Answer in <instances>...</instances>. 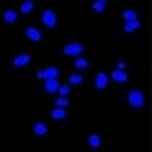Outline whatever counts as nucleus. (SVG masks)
<instances>
[{
	"instance_id": "obj_7",
	"label": "nucleus",
	"mask_w": 152,
	"mask_h": 152,
	"mask_svg": "<svg viewBox=\"0 0 152 152\" xmlns=\"http://www.w3.org/2000/svg\"><path fill=\"white\" fill-rule=\"evenodd\" d=\"M26 35H28V39H29V40H33V42H39V40L42 39V35H40V31H39L37 28H28V31H26Z\"/></svg>"
},
{
	"instance_id": "obj_4",
	"label": "nucleus",
	"mask_w": 152,
	"mask_h": 152,
	"mask_svg": "<svg viewBox=\"0 0 152 152\" xmlns=\"http://www.w3.org/2000/svg\"><path fill=\"white\" fill-rule=\"evenodd\" d=\"M106 84H108V75L106 73H97V77H95V88L97 90H103L106 88Z\"/></svg>"
},
{
	"instance_id": "obj_11",
	"label": "nucleus",
	"mask_w": 152,
	"mask_h": 152,
	"mask_svg": "<svg viewBox=\"0 0 152 152\" xmlns=\"http://www.w3.org/2000/svg\"><path fill=\"white\" fill-rule=\"evenodd\" d=\"M139 28V20H132V22H125L123 29L126 31V33H130V31H136Z\"/></svg>"
},
{
	"instance_id": "obj_13",
	"label": "nucleus",
	"mask_w": 152,
	"mask_h": 152,
	"mask_svg": "<svg viewBox=\"0 0 152 152\" xmlns=\"http://www.w3.org/2000/svg\"><path fill=\"white\" fill-rule=\"evenodd\" d=\"M123 18L126 20V22H132V20H137V17H136V11H132V9H126V11H123Z\"/></svg>"
},
{
	"instance_id": "obj_2",
	"label": "nucleus",
	"mask_w": 152,
	"mask_h": 152,
	"mask_svg": "<svg viewBox=\"0 0 152 152\" xmlns=\"http://www.w3.org/2000/svg\"><path fill=\"white\" fill-rule=\"evenodd\" d=\"M62 53L64 55H79V53H83V46L79 42H70L62 48Z\"/></svg>"
},
{
	"instance_id": "obj_3",
	"label": "nucleus",
	"mask_w": 152,
	"mask_h": 152,
	"mask_svg": "<svg viewBox=\"0 0 152 152\" xmlns=\"http://www.w3.org/2000/svg\"><path fill=\"white\" fill-rule=\"evenodd\" d=\"M42 22H44V26H48V28H55V24H57L55 13L50 11V9H46V11L42 13Z\"/></svg>"
},
{
	"instance_id": "obj_21",
	"label": "nucleus",
	"mask_w": 152,
	"mask_h": 152,
	"mask_svg": "<svg viewBox=\"0 0 152 152\" xmlns=\"http://www.w3.org/2000/svg\"><path fill=\"white\" fill-rule=\"evenodd\" d=\"M59 94H61V97H66V95L70 94V88H68V86H61V88H59Z\"/></svg>"
},
{
	"instance_id": "obj_12",
	"label": "nucleus",
	"mask_w": 152,
	"mask_h": 152,
	"mask_svg": "<svg viewBox=\"0 0 152 152\" xmlns=\"http://www.w3.org/2000/svg\"><path fill=\"white\" fill-rule=\"evenodd\" d=\"M4 20H6V22H9V24L17 22V13L9 9V11H6V13H4Z\"/></svg>"
},
{
	"instance_id": "obj_23",
	"label": "nucleus",
	"mask_w": 152,
	"mask_h": 152,
	"mask_svg": "<svg viewBox=\"0 0 152 152\" xmlns=\"http://www.w3.org/2000/svg\"><path fill=\"white\" fill-rule=\"evenodd\" d=\"M37 77H39V79H44V70H39V72H37Z\"/></svg>"
},
{
	"instance_id": "obj_17",
	"label": "nucleus",
	"mask_w": 152,
	"mask_h": 152,
	"mask_svg": "<svg viewBox=\"0 0 152 152\" xmlns=\"http://www.w3.org/2000/svg\"><path fill=\"white\" fill-rule=\"evenodd\" d=\"M33 6H35V4L31 2V0H28V2H24L22 6H20V11H22L24 15H28V13L31 11V9H33Z\"/></svg>"
},
{
	"instance_id": "obj_5",
	"label": "nucleus",
	"mask_w": 152,
	"mask_h": 152,
	"mask_svg": "<svg viewBox=\"0 0 152 152\" xmlns=\"http://www.w3.org/2000/svg\"><path fill=\"white\" fill-rule=\"evenodd\" d=\"M110 77H112L115 83H126V81H128V75H126L123 70H114Z\"/></svg>"
},
{
	"instance_id": "obj_1",
	"label": "nucleus",
	"mask_w": 152,
	"mask_h": 152,
	"mask_svg": "<svg viewBox=\"0 0 152 152\" xmlns=\"http://www.w3.org/2000/svg\"><path fill=\"white\" fill-rule=\"evenodd\" d=\"M126 99H128V104L132 108H136V110H139V108L145 104V95L141 94L139 90H130Z\"/></svg>"
},
{
	"instance_id": "obj_15",
	"label": "nucleus",
	"mask_w": 152,
	"mask_h": 152,
	"mask_svg": "<svg viewBox=\"0 0 152 152\" xmlns=\"http://www.w3.org/2000/svg\"><path fill=\"white\" fill-rule=\"evenodd\" d=\"M51 117L59 121V119H64V117H66V112H64L62 108H55V110H51Z\"/></svg>"
},
{
	"instance_id": "obj_14",
	"label": "nucleus",
	"mask_w": 152,
	"mask_h": 152,
	"mask_svg": "<svg viewBox=\"0 0 152 152\" xmlns=\"http://www.w3.org/2000/svg\"><path fill=\"white\" fill-rule=\"evenodd\" d=\"M88 145L94 147V148H95V147H99V145H101V137L97 136V134H92V136L88 137Z\"/></svg>"
},
{
	"instance_id": "obj_18",
	"label": "nucleus",
	"mask_w": 152,
	"mask_h": 152,
	"mask_svg": "<svg viewBox=\"0 0 152 152\" xmlns=\"http://www.w3.org/2000/svg\"><path fill=\"white\" fill-rule=\"evenodd\" d=\"M83 75H70V84H83Z\"/></svg>"
},
{
	"instance_id": "obj_10",
	"label": "nucleus",
	"mask_w": 152,
	"mask_h": 152,
	"mask_svg": "<svg viewBox=\"0 0 152 152\" xmlns=\"http://www.w3.org/2000/svg\"><path fill=\"white\" fill-rule=\"evenodd\" d=\"M57 77H59V68L50 66L44 70V79H57Z\"/></svg>"
},
{
	"instance_id": "obj_22",
	"label": "nucleus",
	"mask_w": 152,
	"mask_h": 152,
	"mask_svg": "<svg viewBox=\"0 0 152 152\" xmlns=\"http://www.w3.org/2000/svg\"><path fill=\"white\" fill-rule=\"evenodd\" d=\"M126 66V62H117V70H125Z\"/></svg>"
},
{
	"instance_id": "obj_19",
	"label": "nucleus",
	"mask_w": 152,
	"mask_h": 152,
	"mask_svg": "<svg viewBox=\"0 0 152 152\" xmlns=\"http://www.w3.org/2000/svg\"><path fill=\"white\" fill-rule=\"evenodd\" d=\"M73 64H75V66H77V68H81V70L88 68V61H86V59H77V61L73 62Z\"/></svg>"
},
{
	"instance_id": "obj_6",
	"label": "nucleus",
	"mask_w": 152,
	"mask_h": 152,
	"mask_svg": "<svg viewBox=\"0 0 152 152\" xmlns=\"http://www.w3.org/2000/svg\"><path fill=\"white\" fill-rule=\"evenodd\" d=\"M31 61V57L28 55V53H24V55H18V57H15V61H13V66H17V68H22V66H26V64Z\"/></svg>"
},
{
	"instance_id": "obj_8",
	"label": "nucleus",
	"mask_w": 152,
	"mask_h": 152,
	"mask_svg": "<svg viewBox=\"0 0 152 152\" xmlns=\"http://www.w3.org/2000/svg\"><path fill=\"white\" fill-rule=\"evenodd\" d=\"M59 81L57 79H48L46 81V92L48 94H53V92H59Z\"/></svg>"
},
{
	"instance_id": "obj_16",
	"label": "nucleus",
	"mask_w": 152,
	"mask_h": 152,
	"mask_svg": "<svg viewBox=\"0 0 152 152\" xmlns=\"http://www.w3.org/2000/svg\"><path fill=\"white\" fill-rule=\"evenodd\" d=\"M92 7H94V11L101 13V11H104V7H106V2H104V0H97V2H94V4H92Z\"/></svg>"
},
{
	"instance_id": "obj_20",
	"label": "nucleus",
	"mask_w": 152,
	"mask_h": 152,
	"mask_svg": "<svg viewBox=\"0 0 152 152\" xmlns=\"http://www.w3.org/2000/svg\"><path fill=\"white\" fill-rule=\"evenodd\" d=\"M66 104H68V99H66V97H59V99L55 101V106H59V108L66 106Z\"/></svg>"
},
{
	"instance_id": "obj_9",
	"label": "nucleus",
	"mask_w": 152,
	"mask_h": 152,
	"mask_svg": "<svg viewBox=\"0 0 152 152\" xmlns=\"http://www.w3.org/2000/svg\"><path fill=\"white\" fill-rule=\"evenodd\" d=\"M33 132H35L37 136H46V134H48V126H46L44 123H40V121H39V123L33 125Z\"/></svg>"
}]
</instances>
